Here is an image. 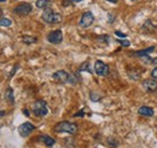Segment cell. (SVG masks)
<instances>
[{
	"instance_id": "1",
	"label": "cell",
	"mask_w": 157,
	"mask_h": 148,
	"mask_svg": "<svg viewBox=\"0 0 157 148\" xmlns=\"http://www.w3.org/2000/svg\"><path fill=\"white\" fill-rule=\"evenodd\" d=\"M41 18H42V20H44L45 23H48V24H57V23H60V22H62L63 17H62L60 13H57V12H55L52 9L47 7V9L44 10V12H42V15H41Z\"/></svg>"
},
{
	"instance_id": "2",
	"label": "cell",
	"mask_w": 157,
	"mask_h": 148,
	"mask_svg": "<svg viewBox=\"0 0 157 148\" xmlns=\"http://www.w3.org/2000/svg\"><path fill=\"white\" fill-rule=\"evenodd\" d=\"M55 131L56 132H68V134H76L78 131V125L70 122H60L58 124H56L55 127Z\"/></svg>"
},
{
	"instance_id": "3",
	"label": "cell",
	"mask_w": 157,
	"mask_h": 148,
	"mask_svg": "<svg viewBox=\"0 0 157 148\" xmlns=\"http://www.w3.org/2000/svg\"><path fill=\"white\" fill-rule=\"evenodd\" d=\"M33 113L38 117H45L48 113V109H47V104L44 100H36L33 106H32Z\"/></svg>"
},
{
	"instance_id": "4",
	"label": "cell",
	"mask_w": 157,
	"mask_h": 148,
	"mask_svg": "<svg viewBox=\"0 0 157 148\" xmlns=\"http://www.w3.org/2000/svg\"><path fill=\"white\" fill-rule=\"evenodd\" d=\"M32 10L33 9H32V5L29 2H21L13 9V12L18 16H27L32 12Z\"/></svg>"
},
{
	"instance_id": "5",
	"label": "cell",
	"mask_w": 157,
	"mask_h": 148,
	"mask_svg": "<svg viewBox=\"0 0 157 148\" xmlns=\"http://www.w3.org/2000/svg\"><path fill=\"white\" fill-rule=\"evenodd\" d=\"M93 22H94V16H93V13L90 12V11H87V12H85V13L81 16V18L78 20V24H80V27H82V28H88V27H91V25L93 24Z\"/></svg>"
},
{
	"instance_id": "6",
	"label": "cell",
	"mask_w": 157,
	"mask_h": 148,
	"mask_svg": "<svg viewBox=\"0 0 157 148\" xmlns=\"http://www.w3.org/2000/svg\"><path fill=\"white\" fill-rule=\"evenodd\" d=\"M47 41L50 43H52V45H59L63 41V33H62V30H53V31L48 33Z\"/></svg>"
},
{
	"instance_id": "7",
	"label": "cell",
	"mask_w": 157,
	"mask_h": 148,
	"mask_svg": "<svg viewBox=\"0 0 157 148\" xmlns=\"http://www.w3.org/2000/svg\"><path fill=\"white\" fill-rule=\"evenodd\" d=\"M52 77H53V80L56 82H59V83H70V74H68L64 70L56 71L55 74L52 75Z\"/></svg>"
},
{
	"instance_id": "8",
	"label": "cell",
	"mask_w": 157,
	"mask_h": 148,
	"mask_svg": "<svg viewBox=\"0 0 157 148\" xmlns=\"http://www.w3.org/2000/svg\"><path fill=\"white\" fill-rule=\"evenodd\" d=\"M94 71L98 76H108L109 74V66L101 61V60H97L94 63Z\"/></svg>"
},
{
	"instance_id": "9",
	"label": "cell",
	"mask_w": 157,
	"mask_h": 148,
	"mask_svg": "<svg viewBox=\"0 0 157 148\" xmlns=\"http://www.w3.org/2000/svg\"><path fill=\"white\" fill-rule=\"evenodd\" d=\"M34 129H35V127H34L32 123L25 122V123L21 124L20 127H18V132H20V135L22 137H27Z\"/></svg>"
},
{
	"instance_id": "10",
	"label": "cell",
	"mask_w": 157,
	"mask_h": 148,
	"mask_svg": "<svg viewBox=\"0 0 157 148\" xmlns=\"http://www.w3.org/2000/svg\"><path fill=\"white\" fill-rule=\"evenodd\" d=\"M143 88L146 92H155L157 89V82L155 78H149L143 81Z\"/></svg>"
},
{
	"instance_id": "11",
	"label": "cell",
	"mask_w": 157,
	"mask_h": 148,
	"mask_svg": "<svg viewBox=\"0 0 157 148\" xmlns=\"http://www.w3.org/2000/svg\"><path fill=\"white\" fill-rule=\"evenodd\" d=\"M138 113H139L140 116H145V117H152V116H154V110H152L151 107H149V106H141V107H139Z\"/></svg>"
},
{
	"instance_id": "12",
	"label": "cell",
	"mask_w": 157,
	"mask_h": 148,
	"mask_svg": "<svg viewBox=\"0 0 157 148\" xmlns=\"http://www.w3.org/2000/svg\"><path fill=\"white\" fill-rule=\"evenodd\" d=\"M39 141H42L44 145H46L47 147H52V146L56 143L55 139H52V137H50V136H47V135H40Z\"/></svg>"
},
{
	"instance_id": "13",
	"label": "cell",
	"mask_w": 157,
	"mask_h": 148,
	"mask_svg": "<svg viewBox=\"0 0 157 148\" xmlns=\"http://www.w3.org/2000/svg\"><path fill=\"white\" fill-rule=\"evenodd\" d=\"M5 99H6V101L10 102V104H13V102H15V96H13V91H12V88H7V89H6V92H5Z\"/></svg>"
},
{
	"instance_id": "14",
	"label": "cell",
	"mask_w": 157,
	"mask_h": 148,
	"mask_svg": "<svg viewBox=\"0 0 157 148\" xmlns=\"http://www.w3.org/2000/svg\"><path fill=\"white\" fill-rule=\"evenodd\" d=\"M52 4L51 0H36V7L38 9H47L50 7V5Z\"/></svg>"
},
{
	"instance_id": "15",
	"label": "cell",
	"mask_w": 157,
	"mask_h": 148,
	"mask_svg": "<svg viewBox=\"0 0 157 148\" xmlns=\"http://www.w3.org/2000/svg\"><path fill=\"white\" fill-rule=\"evenodd\" d=\"M154 51H155V47H149V48H146V50H143V51H138V52H136L134 56L141 58L143 56H147L150 52H154Z\"/></svg>"
},
{
	"instance_id": "16",
	"label": "cell",
	"mask_w": 157,
	"mask_h": 148,
	"mask_svg": "<svg viewBox=\"0 0 157 148\" xmlns=\"http://www.w3.org/2000/svg\"><path fill=\"white\" fill-rule=\"evenodd\" d=\"M22 41H23V43H25V45H32V43H35V42L38 41V39L33 36H23L22 37Z\"/></svg>"
},
{
	"instance_id": "17",
	"label": "cell",
	"mask_w": 157,
	"mask_h": 148,
	"mask_svg": "<svg viewBox=\"0 0 157 148\" xmlns=\"http://www.w3.org/2000/svg\"><path fill=\"white\" fill-rule=\"evenodd\" d=\"M140 75H141V71H137V70H133V71H128V76L132 78V80H139L140 78Z\"/></svg>"
},
{
	"instance_id": "18",
	"label": "cell",
	"mask_w": 157,
	"mask_h": 148,
	"mask_svg": "<svg viewBox=\"0 0 157 148\" xmlns=\"http://www.w3.org/2000/svg\"><path fill=\"white\" fill-rule=\"evenodd\" d=\"M12 20L10 18H0V27H10Z\"/></svg>"
},
{
	"instance_id": "19",
	"label": "cell",
	"mask_w": 157,
	"mask_h": 148,
	"mask_svg": "<svg viewBox=\"0 0 157 148\" xmlns=\"http://www.w3.org/2000/svg\"><path fill=\"white\" fill-rule=\"evenodd\" d=\"M80 71H88L90 74H92V70L90 69V64L86 61V63H83L82 65H81V68H80Z\"/></svg>"
},
{
	"instance_id": "20",
	"label": "cell",
	"mask_w": 157,
	"mask_h": 148,
	"mask_svg": "<svg viewBox=\"0 0 157 148\" xmlns=\"http://www.w3.org/2000/svg\"><path fill=\"white\" fill-rule=\"evenodd\" d=\"M81 1H83V0H64L62 2V5L63 6H69L71 4H78V2H81Z\"/></svg>"
},
{
	"instance_id": "21",
	"label": "cell",
	"mask_w": 157,
	"mask_h": 148,
	"mask_svg": "<svg viewBox=\"0 0 157 148\" xmlns=\"http://www.w3.org/2000/svg\"><path fill=\"white\" fill-rule=\"evenodd\" d=\"M117 42H120L123 47H128L131 43H129V41L128 40H121V39H117Z\"/></svg>"
},
{
	"instance_id": "22",
	"label": "cell",
	"mask_w": 157,
	"mask_h": 148,
	"mask_svg": "<svg viewBox=\"0 0 157 148\" xmlns=\"http://www.w3.org/2000/svg\"><path fill=\"white\" fill-rule=\"evenodd\" d=\"M98 39H99V41H105L106 43L109 42V36H108V35H104V36H99Z\"/></svg>"
},
{
	"instance_id": "23",
	"label": "cell",
	"mask_w": 157,
	"mask_h": 148,
	"mask_svg": "<svg viewBox=\"0 0 157 148\" xmlns=\"http://www.w3.org/2000/svg\"><path fill=\"white\" fill-rule=\"evenodd\" d=\"M151 77L152 78H155V80H157V66L151 71Z\"/></svg>"
},
{
	"instance_id": "24",
	"label": "cell",
	"mask_w": 157,
	"mask_h": 148,
	"mask_svg": "<svg viewBox=\"0 0 157 148\" xmlns=\"http://www.w3.org/2000/svg\"><path fill=\"white\" fill-rule=\"evenodd\" d=\"M83 114H85V111L82 110V111H80V112H78V113H75V114H74L73 117H82Z\"/></svg>"
},
{
	"instance_id": "25",
	"label": "cell",
	"mask_w": 157,
	"mask_h": 148,
	"mask_svg": "<svg viewBox=\"0 0 157 148\" xmlns=\"http://www.w3.org/2000/svg\"><path fill=\"white\" fill-rule=\"evenodd\" d=\"M115 34H116L117 36H120V37H127V35H126V34H123V33H121V31H115Z\"/></svg>"
},
{
	"instance_id": "26",
	"label": "cell",
	"mask_w": 157,
	"mask_h": 148,
	"mask_svg": "<svg viewBox=\"0 0 157 148\" xmlns=\"http://www.w3.org/2000/svg\"><path fill=\"white\" fill-rule=\"evenodd\" d=\"M23 113H24L25 116H29V111H28V110H23Z\"/></svg>"
},
{
	"instance_id": "27",
	"label": "cell",
	"mask_w": 157,
	"mask_h": 148,
	"mask_svg": "<svg viewBox=\"0 0 157 148\" xmlns=\"http://www.w3.org/2000/svg\"><path fill=\"white\" fill-rule=\"evenodd\" d=\"M106 1H110V2H114V4H116L118 0H106Z\"/></svg>"
},
{
	"instance_id": "28",
	"label": "cell",
	"mask_w": 157,
	"mask_h": 148,
	"mask_svg": "<svg viewBox=\"0 0 157 148\" xmlns=\"http://www.w3.org/2000/svg\"><path fill=\"white\" fill-rule=\"evenodd\" d=\"M2 116H5V111H0V117H2Z\"/></svg>"
},
{
	"instance_id": "29",
	"label": "cell",
	"mask_w": 157,
	"mask_h": 148,
	"mask_svg": "<svg viewBox=\"0 0 157 148\" xmlns=\"http://www.w3.org/2000/svg\"><path fill=\"white\" fill-rule=\"evenodd\" d=\"M1 15H2V10L0 9V17H1Z\"/></svg>"
},
{
	"instance_id": "30",
	"label": "cell",
	"mask_w": 157,
	"mask_h": 148,
	"mask_svg": "<svg viewBox=\"0 0 157 148\" xmlns=\"http://www.w3.org/2000/svg\"><path fill=\"white\" fill-rule=\"evenodd\" d=\"M5 1H7V0H0V2H5Z\"/></svg>"
},
{
	"instance_id": "31",
	"label": "cell",
	"mask_w": 157,
	"mask_h": 148,
	"mask_svg": "<svg viewBox=\"0 0 157 148\" xmlns=\"http://www.w3.org/2000/svg\"><path fill=\"white\" fill-rule=\"evenodd\" d=\"M131 1H138V0H131Z\"/></svg>"
}]
</instances>
